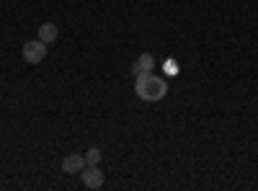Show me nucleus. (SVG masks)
<instances>
[{
    "label": "nucleus",
    "instance_id": "6",
    "mask_svg": "<svg viewBox=\"0 0 258 191\" xmlns=\"http://www.w3.org/2000/svg\"><path fill=\"white\" fill-rule=\"evenodd\" d=\"M57 26L54 24H41L39 26V41H44V44H52V41L57 39Z\"/></svg>",
    "mask_w": 258,
    "mask_h": 191
},
{
    "label": "nucleus",
    "instance_id": "5",
    "mask_svg": "<svg viewBox=\"0 0 258 191\" xmlns=\"http://www.w3.org/2000/svg\"><path fill=\"white\" fill-rule=\"evenodd\" d=\"M153 65H155V62H153V57H150V54H140V57H137V62L132 65V70H129V73H132V75L137 78L140 73H150V70H153Z\"/></svg>",
    "mask_w": 258,
    "mask_h": 191
},
{
    "label": "nucleus",
    "instance_id": "1",
    "mask_svg": "<svg viewBox=\"0 0 258 191\" xmlns=\"http://www.w3.org/2000/svg\"><path fill=\"white\" fill-rule=\"evenodd\" d=\"M135 91L142 101H160L165 98L168 93V83L163 78H155V75H150V73H140L137 75V83H135Z\"/></svg>",
    "mask_w": 258,
    "mask_h": 191
},
{
    "label": "nucleus",
    "instance_id": "7",
    "mask_svg": "<svg viewBox=\"0 0 258 191\" xmlns=\"http://www.w3.org/2000/svg\"><path fill=\"white\" fill-rule=\"evenodd\" d=\"M98 163H101V150L93 147V150H88V155H85V165H98Z\"/></svg>",
    "mask_w": 258,
    "mask_h": 191
},
{
    "label": "nucleus",
    "instance_id": "2",
    "mask_svg": "<svg viewBox=\"0 0 258 191\" xmlns=\"http://www.w3.org/2000/svg\"><path fill=\"white\" fill-rule=\"evenodd\" d=\"M44 57H47V44L44 41L36 39V41H26L24 44V59L29 62V65H39Z\"/></svg>",
    "mask_w": 258,
    "mask_h": 191
},
{
    "label": "nucleus",
    "instance_id": "4",
    "mask_svg": "<svg viewBox=\"0 0 258 191\" xmlns=\"http://www.w3.org/2000/svg\"><path fill=\"white\" fill-rule=\"evenodd\" d=\"M85 168V155H68L62 160V171L64 173H78Z\"/></svg>",
    "mask_w": 258,
    "mask_h": 191
},
{
    "label": "nucleus",
    "instance_id": "8",
    "mask_svg": "<svg viewBox=\"0 0 258 191\" xmlns=\"http://www.w3.org/2000/svg\"><path fill=\"white\" fill-rule=\"evenodd\" d=\"M163 70H165V75H170V78H176L181 70H178V62L176 59H168L165 65H163Z\"/></svg>",
    "mask_w": 258,
    "mask_h": 191
},
{
    "label": "nucleus",
    "instance_id": "3",
    "mask_svg": "<svg viewBox=\"0 0 258 191\" xmlns=\"http://www.w3.org/2000/svg\"><path fill=\"white\" fill-rule=\"evenodd\" d=\"M80 176H83V183L88 186V188H101L103 186V173L98 171L96 165H85Z\"/></svg>",
    "mask_w": 258,
    "mask_h": 191
}]
</instances>
